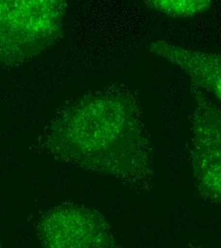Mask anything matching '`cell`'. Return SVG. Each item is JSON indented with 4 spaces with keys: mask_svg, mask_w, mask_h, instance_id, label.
Masks as SVG:
<instances>
[{
    "mask_svg": "<svg viewBox=\"0 0 221 248\" xmlns=\"http://www.w3.org/2000/svg\"><path fill=\"white\" fill-rule=\"evenodd\" d=\"M150 50L177 66L193 86L221 102V54L190 50L163 40L152 43Z\"/></svg>",
    "mask_w": 221,
    "mask_h": 248,
    "instance_id": "5b68a950",
    "label": "cell"
},
{
    "mask_svg": "<svg viewBox=\"0 0 221 248\" xmlns=\"http://www.w3.org/2000/svg\"><path fill=\"white\" fill-rule=\"evenodd\" d=\"M66 10L58 0H0V65L28 62L53 45Z\"/></svg>",
    "mask_w": 221,
    "mask_h": 248,
    "instance_id": "7a4b0ae2",
    "label": "cell"
},
{
    "mask_svg": "<svg viewBox=\"0 0 221 248\" xmlns=\"http://www.w3.org/2000/svg\"><path fill=\"white\" fill-rule=\"evenodd\" d=\"M46 151L84 170L126 185L147 186L152 145L136 99L123 91L84 95L51 125Z\"/></svg>",
    "mask_w": 221,
    "mask_h": 248,
    "instance_id": "6da1fadb",
    "label": "cell"
},
{
    "mask_svg": "<svg viewBox=\"0 0 221 248\" xmlns=\"http://www.w3.org/2000/svg\"><path fill=\"white\" fill-rule=\"evenodd\" d=\"M190 159L193 183L207 202L221 203V111L192 85Z\"/></svg>",
    "mask_w": 221,
    "mask_h": 248,
    "instance_id": "3957f363",
    "label": "cell"
},
{
    "mask_svg": "<svg viewBox=\"0 0 221 248\" xmlns=\"http://www.w3.org/2000/svg\"><path fill=\"white\" fill-rule=\"evenodd\" d=\"M0 248H2V244H1V237H0Z\"/></svg>",
    "mask_w": 221,
    "mask_h": 248,
    "instance_id": "52a82bcc",
    "label": "cell"
},
{
    "mask_svg": "<svg viewBox=\"0 0 221 248\" xmlns=\"http://www.w3.org/2000/svg\"></svg>",
    "mask_w": 221,
    "mask_h": 248,
    "instance_id": "ba28073f",
    "label": "cell"
},
{
    "mask_svg": "<svg viewBox=\"0 0 221 248\" xmlns=\"http://www.w3.org/2000/svg\"><path fill=\"white\" fill-rule=\"evenodd\" d=\"M36 235L42 248H118L111 223L94 208L63 203L38 218Z\"/></svg>",
    "mask_w": 221,
    "mask_h": 248,
    "instance_id": "277c9868",
    "label": "cell"
},
{
    "mask_svg": "<svg viewBox=\"0 0 221 248\" xmlns=\"http://www.w3.org/2000/svg\"><path fill=\"white\" fill-rule=\"evenodd\" d=\"M147 7L173 18H191L208 11L212 2L209 0H149Z\"/></svg>",
    "mask_w": 221,
    "mask_h": 248,
    "instance_id": "8992f818",
    "label": "cell"
}]
</instances>
